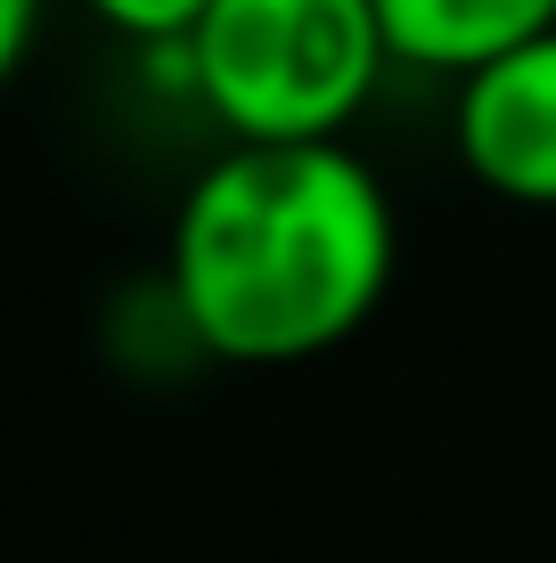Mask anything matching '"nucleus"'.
Returning a JSON list of instances; mask_svg holds the SVG:
<instances>
[{
	"label": "nucleus",
	"instance_id": "1",
	"mask_svg": "<svg viewBox=\"0 0 556 563\" xmlns=\"http://www.w3.org/2000/svg\"><path fill=\"white\" fill-rule=\"evenodd\" d=\"M401 221L369 155L221 147L188 180L164 245V295L188 343L229 367H295L385 310Z\"/></svg>",
	"mask_w": 556,
	"mask_h": 563
},
{
	"label": "nucleus",
	"instance_id": "2",
	"mask_svg": "<svg viewBox=\"0 0 556 563\" xmlns=\"http://www.w3.org/2000/svg\"><path fill=\"white\" fill-rule=\"evenodd\" d=\"M393 74L377 0H214L181 42V90L229 147H319Z\"/></svg>",
	"mask_w": 556,
	"mask_h": 563
},
{
	"label": "nucleus",
	"instance_id": "3",
	"mask_svg": "<svg viewBox=\"0 0 556 563\" xmlns=\"http://www.w3.org/2000/svg\"><path fill=\"white\" fill-rule=\"evenodd\" d=\"M450 147L500 205L556 212V33L450 82Z\"/></svg>",
	"mask_w": 556,
	"mask_h": 563
},
{
	"label": "nucleus",
	"instance_id": "4",
	"mask_svg": "<svg viewBox=\"0 0 556 563\" xmlns=\"http://www.w3.org/2000/svg\"><path fill=\"white\" fill-rule=\"evenodd\" d=\"M377 25L401 74L467 82L475 66L556 33V0H377Z\"/></svg>",
	"mask_w": 556,
	"mask_h": 563
},
{
	"label": "nucleus",
	"instance_id": "5",
	"mask_svg": "<svg viewBox=\"0 0 556 563\" xmlns=\"http://www.w3.org/2000/svg\"><path fill=\"white\" fill-rule=\"evenodd\" d=\"M83 9L99 16L107 33L140 42V49H181L188 33H197V16L214 9V0H83Z\"/></svg>",
	"mask_w": 556,
	"mask_h": 563
},
{
	"label": "nucleus",
	"instance_id": "6",
	"mask_svg": "<svg viewBox=\"0 0 556 563\" xmlns=\"http://www.w3.org/2000/svg\"><path fill=\"white\" fill-rule=\"evenodd\" d=\"M33 33H42V0H0V90L33 57Z\"/></svg>",
	"mask_w": 556,
	"mask_h": 563
}]
</instances>
